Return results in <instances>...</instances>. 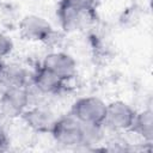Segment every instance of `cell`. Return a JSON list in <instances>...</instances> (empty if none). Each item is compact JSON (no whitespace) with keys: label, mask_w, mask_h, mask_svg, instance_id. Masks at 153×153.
Wrapping results in <instances>:
<instances>
[{"label":"cell","mask_w":153,"mask_h":153,"mask_svg":"<svg viewBox=\"0 0 153 153\" xmlns=\"http://www.w3.org/2000/svg\"><path fill=\"white\" fill-rule=\"evenodd\" d=\"M69 114L84 124L104 126L106 103L96 96L81 97L72 104Z\"/></svg>","instance_id":"6da1fadb"},{"label":"cell","mask_w":153,"mask_h":153,"mask_svg":"<svg viewBox=\"0 0 153 153\" xmlns=\"http://www.w3.org/2000/svg\"><path fill=\"white\" fill-rule=\"evenodd\" d=\"M50 134L56 143L65 147L82 146V123L71 114L57 117Z\"/></svg>","instance_id":"7a4b0ae2"},{"label":"cell","mask_w":153,"mask_h":153,"mask_svg":"<svg viewBox=\"0 0 153 153\" xmlns=\"http://www.w3.org/2000/svg\"><path fill=\"white\" fill-rule=\"evenodd\" d=\"M18 30L24 39L36 43H45L50 41L55 33L50 22L38 14L24 16L19 22Z\"/></svg>","instance_id":"3957f363"},{"label":"cell","mask_w":153,"mask_h":153,"mask_svg":"<svg viewBox=\"0 0 153 153\" xmlns=\"http://www.w3.org/2000/svg\"><path fill=\"white\" fill-rule=\"evenodd\" d=\"M30 99L27 86L5 88L0 94V112L8 118L22 117L30 106Z\"/></svg>","instance_id":"277c9868"},{"label":"cell","mask_w":153,"mask_h":153,"mask_svg":"<svg viewBox=\"0 0 153 153\" xmlns=\"http://www.w3.org/2000/svg\"><path fill=\"white\" fill-rule=\"evenodd\" d=\"M136 116V111L123 100H115L106 104V115L104 126L117 130H130Z\"/></svg>","instance_id":"5b68a950"},{"label":"cell","mask_w":153,"mask_h":153,"mask_svg":"<svg viewBox=\"0 0 153 153\" xmlns=\"http://www.w3.org/2000/svg\"><path fill=\"white\" fill-rule=\"evenodd\" d=\"M41 65L55 73L66 82L72 80L76 75L75 59L63 51H51L47 54Z\"/></svg>","instance_id":"8992f818"},{"label":"cell","mask_w":153,"mask_h":153,"mask_svg":"<svg viewBox=\"0 0 153 153\" xmlns=\"http://www.w3.org/2000/svg\"><path fill=\"white\" fill-rule=\"evenodd\" d=\"M56 118L57 117L50 109L41 105L29 106L22 115V120L31 130L42 134L50 133Z\"/></svg>","instance_id":"52a82bcc"},{"label":"cell","mask_w":153,"mask_h":153,"mask_svg":"<svg viewBox=\"0 0 153 153\" xmlns=\"http://www.w3.org/2000/svg\"><path fill=\"white\" fill-rule=\"evenodd\" d=\"M31 84L39 93L54 96V94L60 93L63 90L66 81H63L55 73H53L51 71L47 69L45 67L41 65L32 74Z\"/></svg>","instance_id":"ba28073f"},{"label":"cell","mask_w":153,"mask_h":153,"mask_svg":"<svg viewBox=\"0 0 153 153\" xmlns=\"http://www.w3.org/2000/svg\"><path fill=\"white\" fill-rule=\"evenodd\" d=\"M57 19L60 23V26L63 31L66 32H73L79 30L85 19H86V13L76 10L72 5H69L67 1L61 0L57 7Z\"/></svg>","instance_id":"9c48e42d"},{"label":"cell","mask_w":153,"mask_h":153,"mask_svg":"<svg viewBox=\"0 0 153 153\" xmlns=\"http://www.w3.org/2000/svg\"><path fill=\"white\" fill-rule=\"evenodd\" d=\"M27 72L19 65H8L4 66V69L0 74V85L2 90L12 87H25L29 84Z\"/></svg>","instance_id":"30bf717a"},{"label":"cell","mask_w":153,"mask_h":153,"mask_svg":"<svg viewBox=\"0 0 153 153\" xmlns=\"http://www.w3.org/2000/svg\"><path fill=\"white\" fill-rule=\"evenodd\" d=\"M143 141L151 143L153 141V112L151 109L136 112L133 127L130 129Z\"/></svg>","instance_id":"8fae6325"},{"label":"cell","mask_w":153,"mask_h":153,"mask_svg":"<svg viewBox=\"0 0 153 153\" xmlns=\"http://www.w3.org/2000/svg\"><path fill=\"white\" fill-rule=\"evenodd\" d=\"M65 1H67L69 5H72L73 7L86 14H90L96 5V0H65Z\"/></svg>","instance_id":"7c38bea8"},{"label":"cell","mask_w":153,"mask_h":153,"mask_svg":"<svg viewBox=\"0 0 153 153\" xmlns=\"http://www.w3.org/2000/svg\"><path fill=\"white\" fill-rule=\"evenodd\" d=\"M13 50V42L12 39L0 30V57L8 56Z\"/></svg>","instance_id":"4fadbf2b"},{"label":"cell","mask_w":153,"mask_h":153,"mask_svg":"<svg viewBox=\"0 0 153 153\" xmlns=\"http://www.w3.org/2000/svg\"><path fill=\"white\" fill-rule=\"evenodd\" d=\"M10 146V139L7 136V133L4 130V128L0 126V151L7 149Z\"/></svg>","instance_id":"5bb4252c"},{"label":"cell","mask_w":153,"mask_h":153,"mask_svg":"<svg viewBox=\"0 0 153 153\" xmlns=\"http://www.w3.org/2000/svg\"><path fill=\"white\" fill-rule=\"evenodd\" d=\"M4 66H5V63L2 62V59L0 57V74H1V72H2V69H4Z\"/></svg>","instance_id":"9a60e30c"}]
</instances>
